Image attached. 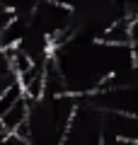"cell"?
Here are the masks:
<instances>
[{
  "label": "cell",
  "mask_w": 138,
  "mask_h": 145,
  "mask_svg": "<svg viewBox=\"0 0 138 145\" xmlns=\"http://www.w3.org/2000/svg\"><path fill=\"white\" fill-rule=\"evenodd\" d=\"M29 106H32V99L27 94H22L10 109H7L3 119H0V128L7 131V133H27V119H29Z\"/></svg>",
  "instance_id": "3957f363"
},
{
  "label": "cell",
  "mask_w": 138,
  "mask_h": 145,
  "mask_svg": "<svg viewBox=\"0 0 138 145\" xmlns=\"http://www.w3.org/2000/svg\"><path fill=\"white\" fill-rule=\"evenodd\" d=\"M99 111H119V114L138 116V82L116 85V87H99L92 94H85Z\"/></svg>",
  "instance_id": "6da1fadb"
},
{
  "label": "cell",
  "mask_w": 138,
  "mask_h": 145,
  "mask_svg": "<svg viewBox=\"0 0 138 145\" xmlns=\"http://www.w3.org/2000/svg\"><path fill=\"white\" fill-rule=\"evenodd\" d=\"M131 44H133V48L138 46V15L131 17Z\"/></svg>",
  "instance_id": "5b68a950"
},
{
  "label": "cell",
  "mask_w": 138,
  "mask_h": 145,
  "mask_svg": "<svg viewBox=\"0 0 138 145\" xmlns=\"http://www.w3.org/2000/svg\"><path fill=\"white\" fill-rule=\"evenodd\" d=\"M0 5L15 12L17 17H29L34 12V7L39 5V0H0Z\"/></svg>",
  "instance_id": "277c9868"
},
{
  "label": "cell",
  "mask_w": 138,
  "mask_h": 145,
  "mask_svg": "<svg viewBox=\"0 0 138 145\" xmlns=\"http://www.w3.org/2000/svg\"><path fill=\"white\" fill-rule=\"evenodd\" d=\"M124 5H126L128 17H136L138 15V0H124Z\"/></svg>",
  "instance_id": "8992f818"
},
{
  "label": "cell",
  "mask_w": 138,
  "mask_h": 145,
  "mask_svg": "<svg viewBox=\"0 0 138 145\" xmlns=\"http://www.w3.org/2000/svg\"><path fill=\"white\" fill-rule=\"evenodd\" d=\"M104 114V143H138V116L102 111Z\"/></svg>",
  "instance_id": "7a4b0ae2"
}]
</instances>
